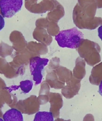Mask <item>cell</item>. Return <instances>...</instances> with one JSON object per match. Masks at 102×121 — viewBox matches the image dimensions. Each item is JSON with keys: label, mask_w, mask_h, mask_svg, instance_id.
I'll use <instances>...</instances> for the list:
<instances>
[{"label": "cell", "mask_w": 102, "mask_h": 121, "mask_svg": "<svg viewBox=\"0 0 102 121\" xmlns=\"http://www.w3.org/2000/svg\"><path fill=\"white\" fill-rule=\"evenodd\" d=\"M98 37L100 38V40L102 41V25L98 27Z\"/></svg>", "instance_id": "8"}, {"label": "cell", "mask_w": 102, "mask_h": 121, "mask_svg": "<svg viewBox=\"0 0 102 121\" xmlns=\"http://www.w3.org/2000/svg\"><path fill=\"white\" fill-rule=\"evenodd\" d=\"M4 121H24L22 114L14 108L8 110L3 114Z\"/></svg>", "instance_id": "4"}, {"label": "cell", "mask_w": 102, "mask_h": 121, "mask_svg": "<svg viewBox=\"0 0 102 121\" xmlns=\"http://www.w3.org/2000/svg\"><path fill=\"white\" fill-rule=\"evenodd\" d=\"M0 121H4V120H3V119H2L0 117Z\"/></svg>", "instance_id": "10"}, {"label": "cell", "mask_w": 102, "mask_h": 121, "mask_svg": "<svg viewBox=\"0 0 102 121\" xmlns=\"http://www.w3.org/2000/svg\"><path fill=\"white\" fill-rule=\"evenodd\" d=\"M33 121H54L51 112L39 111L35 116Z\"/></svg>", "instance_id": "5"}, {"label": "cell", "mask_w": 102, "mask_h": 121, "mask_svg": "<svg viewBox=\"0 0 102 121\" xmlns=\"http://www.w3.org/2000/svg\"><path fill=\"white\" fill-rule=\"evenodd\" d=\"M84 38V35L76 27L61 30L55 37L56 42L62 48L76 49L78 48Z\"/></svg>", "instance_id": "1"}, {"label": "cell", "mask_w": 102, "mask_h": 121, "mask_svg": "<svg viewBox=\"0 0 102 121\" xmlns=\"http://www.w3.org/2000/svg\"><path fill=\"white\" fill-rule=\"evenodd\" d=\"M33 86V83L30 80H26L24 81H21L20 82V85L17 86V88H20L21 90L24 93H28L31 90Z\"/></svg>", "instance_id": "6"}, {"label": "cell", "mask_w": 102, "mask_h": 121, "mask_svg": "<svg viewBox=\"0 0 102 121\" xmlns=\"http://www.w3.org/2000/svg\"><path fill=\"white\" fill-rule=\"evenodd\" d=\"M98 93H99V94L100 95L102 96V81H101L100 83V85H99Z\"/></svg>", "instance_id": "9"}, {"label": "cell", "mask_w": 102, "mask_h": 121, "mask_svg": "<svg viewBox=\"0 0 102 121\" xmlns=\"http://www.w3.org/2000/svg\"><path fill=\"white\" fill-rule=\"evenodd\" d=\"M22 0H0V11L3 17L11 18L20 11Z\"/></svg>", "instance_id": "3"}, {"label": "cell", "mask_w": 102, "mask_h": 121, "mask_svg": "<svg viewBox=\"0 0 102 121\" xmlns=\"http://www.w3.org/2000/svg\"><path fill=\"white\" fill-rule=\"evenodd\" d=\"M4 27V19L1 15L0 14V30H2Z\"/></svg>", "instance_id": "7"}, {"label": "cell", "mask_w": 102, "mask_h": 121, "mask_svg": "<svg viewBox=\"0 0 102 121\" xmlns=\"http://www.w3.org/2000/svg\"><path fill=\"white\" fill-rule=\"evenodd\" d=\"M49 59L39 56L32 57L30 60V70L36 85L41 83L43 78L44 69L47 65Z\"/></svg>", "instance_id": "2"}]
</instances>
